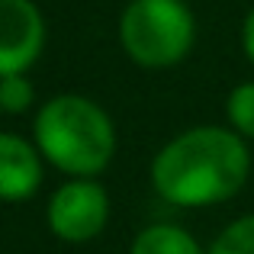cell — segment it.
<instances>
[{"instance_id":"6da1fadb","label":"cell","mask_w":254,"mask_h":254,"mask_svg":"<svg viewBox=\"0 0 254 254\" xmlns=\"http://www.w3.org/2000/svg\"><path fill=\"white\" fill-rule=\"evenodd\" d=\"M251 145L229 126H190L155 151L151 190L180 209L229 203L251 177Z\"/></svg>"},{"instance_id":"7a4b0ae2","label":"cell","mask_w":254,"mask_h":254,"mask_svg":"<svg viewBox=\"0 0 254 254\" xmlns=\"http://www.w3.org/2000/svg\"><path fill=\"white\" fill-rule=\"evenodd\" d=\"M29 138L42 161L64 177H100L119 148L113 116L87 93H55L39 103Z\"/></svg>"},{"instance_id":"3957f363","label":"cell","mask_w":254,"mask_h":254,"mask_svg":"<svg viewBox=\"0 0 254 254\" xmlns=\"http://www.w3.org/2000/svg\"><path fill=\"white\" fill-rule=\"evenodd\" d=\"M116 39L142 71H168L196 45V16L187 0H129L119 13Z\"/></svg>"},{"instance_id":"277c9868","label":"cell","mask_w":254,"mask_h":254,"mask_svg":"<svg viewBox=\"0 0 254 254\" xmlns=\"http://www.w3.org/2000/svg\"><path fill=\"white\" fill-rule=\"evenodd\" d=\"M110 225V190L100 177H64L45 199V229L64 245H87Z\"/></svg>"},{"instance_id":"5b68a950","label":"cell","mask_w":254,"mask_h":254,"mask_svg":"<svg viewBox=\"0 0 254 254\" xmlns=\"http://www.w3.org/2000/svg\"><path fill=\"white\" fill-rule=\"evenodd\" d=\"M49 42L36 0H0V77L29 74Z\"/></svg>"},{"instance_id":"8992f818","label":"cell","mask_w":254,"mask_h":254,"mask_svg":"<svg viewBox=\"0 0 254 254\" xmlns=\"http://www.w3.org/2000/svg\"><path fill=\"white\" fill-rule=\"evenodd\" d=\"M45 168L36 142L19 132H0V203H29L45 180Z\"/></svg>"},{"instance_id":"52a82bcc","label":"cell","mask_w":254,"mask_h":254,"mask_svg":"<svg viewBox=\"0 0 254 254\" xmlns=\"http://www.w3.org/2000/svg\"><path fill=\"white\" fill-rule=\"evenodd\" d=\"M129 254H206L199 238L177 222H155L135 232Z\"/></svg>"},{"instance_id":"ba28073f","label":"cell","mask_w":254,"mask_h":254,"mask_svg":"<svg viewBox=\"0 0 254 254\" xmlns=\"http://www.w3.org/2000/svg\"><path fill=\"white\" fill-rule=\"evenodd\" d=\"M225 126L254 145V81H242L225 93Z\"/></svg>"},{"instance_id":"9c48e42d","label":"cell","mask_w":254,"mask_h":254,"mask_svg":"<svg viewBox=\"0 0 254 254\" xmlns=\"http://www.w3.org/2000/svg\"><path fill=\"white\" fill-rule=\"evenodd\" d=\"M206 254H254V212L232 219L209 242Z\"/></svg>"},{"instance_id":"30bf717a","label":"cell","mask_w":254,"mask_h":254,"mask_svg":"<svg viewBox=\"0 0 254 254\" xmlns=\"http://www.w3.org/2000/svg\"><path fill=\"white\" fill-rule=\"evenodd\" d=\"M36 106V84L29 74H6L0 77V113L6 116H23Z\"/></svg>"},{"instance_id":"8fae6325","label":"cell","mask_w":254,"mask_h":254,"mask_svg":"<svg viewBox=\"0 0 254 254\" xmlns=\"http://www.w3.org/2000/svg\"><path fill=\"white\" fill-rule=\"evenodd\" d=\"M242 52H245V58L254 64V3H251V10L245 13V19H242Z\"/></svg>"}]
</instances>
